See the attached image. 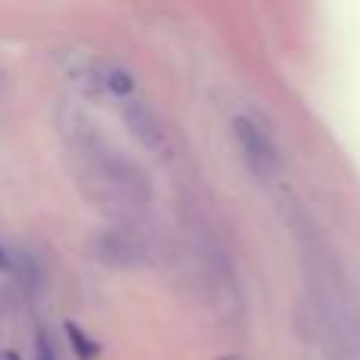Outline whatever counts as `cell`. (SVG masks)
Returning a JSON list of instances; mask_svg holds the SVG:
<instances>
[{
  "mask_svg": "<svg viewBox=\"0 0 360 360\" xmlns=\"http://www.w3.org/2000/svg\"><path fill=\"white\" fill-rule=\"evenodd\" d=\"M73 146L82 155V174L95 184V193L101 199H111L120 209H143L152 199L149 180L143 171L130 158L120 155L111 143H105L98 133H92L89 127L76 130Z\"/></svg>",
  "mask_w": 360,
  "mask_h": 360,
  "instance_id": "6da1fadb",
  "label": "cell"
},
{
  "mask_svg": "<svg viewBox=\"0 0 360 360\" xmlns=\"http://www.w3.org/2000/svg\"><path fill=\"white\" fill-rule=\"evenodd\" d=\"M234 139H237V149L243 152L247 158L250 171L256 177H272L278 174V149L275 143L269 139V133L256 124L253 117H234Z\"/></svg>",
  "mask_w": 360,
  "mask_h": 360,
  "instance_id": "7a4b0ae2",
  "label": "cell"
},
{
  "mask_svg": "<svg viewBox=\"0 0 360 360\" xmlns=\"http://www.w3.org/2000/svg\"><path fill=\"white\" fill-rule=\"evenodd\" d=\"M92 250H95V256L111 269H133V266H143L146 262V243L139 240L136 231L124 228V224L101 231V234L95 237Z\"/></svg>",
  "mask_w": 360,
  "mask_h": 360,
  "instance_id": "3957f363",
  "label": "cell"
},
{
  "mask_svg": "<svg viewBox=\"0 0 360 360\" xmlns=\"http://www.w3.org/2000/svg\"><path fill=\"white\" fill-rule=\"evenodd\" d=\"M124 120H127L133 136L139 139V146H146V149L155 152V155H165V152H168V146H171L168 127L162 124V117H158L149 105H143V101H127Z\"/></svg>",
  "mask_w": 360,
  "mask_h": 360,
  "instance_id": "277c9868",
  "label": "cell"
},
{
  "mask_svg": "<svg viewBox=\"0 0 360 360\" xmlns=\"http://www.w3.org/2000/svg\"><path fill=\"white\" fill-rule=\"evenodd\" d=\"M98 82L120 101L133 98V92H136V76H133L127 67H120V63H101L98 67Z\"/></svg>",
  "mask_w": 360,
  "mask_h": 360,
  "instance_id": "5b68a950",
  "label": "cell"
},
{
  "mask_svg": "<svg viewBox=\"0 0 360 360\" xmlns=\"http://www.w3.org/2000/svg\"><path fill=\"white\" fill-rule=\"evenodd\" d=\"M67 338H70V345H73V351H76V357H79V360H95V357H98V348H95V342H89V338L82 335L79 326L70 323L67 326Z\"/></svg>",
  "mask_w": 360,
  "mask_h": 360,
  "instance_id": "8992f818",
  "label": "cell"
},
{
  "mask_svg": "<svg viewBox=\"0 0 360 360\" xmlns=\"http://www.w3.org/2000/svg\"><path fill=\"white\" fill-rule=\"evenodd\" d=\"M35 360H60V357H57L54 342H51L44 332H38V335H35Z\"/></svg>",
  "mask_w": 360,
  "mask_h": 360,
  "instance_id": "52a82bcc",
  "label": "cell"
},
{
  "mask_svg": "<svg viewBox=\"0 0 360 360\" xmlns=\"http://www.w3.org/2000/svg\"><path fill=\"white\" fill-rule=\"evenodd\" d=\"M0 269H6V256H4V250H0Z\"/></svg>",
  "mask_w": 360,
  "mask_h": 360,
  "instance_id": "ba28073f",
  "label": "cell"
},
{
  "mask_svg": "<svg viewBox=\"0 0 360 360\" xmlns=\"http://www.w3.org/2000/svg\"><path fill=\"white\" fill-rule=\"evenodd\" d=\"M6 360H16V357H13V354H6Z\"/></svg>",
  "mask_w": 360,
  "mask_h": 360,
  "instance_id": "9c48e42d",
  "label": "cell"
},
{
  "mask_svg": "<svg viewBox=\"0 0 360 360\" xmlns=\"http://www.w3.org/2000/svg\"><path fill=\"white\" fill-rule=\"evenodd\" d=\"M228 360H237V357H228Z\"/></svg>",
  "mask_w": 360,
  "mask_h": 360,
  "instance_id": "30bf717a",
  "label": "cell"
}]
</instances>
